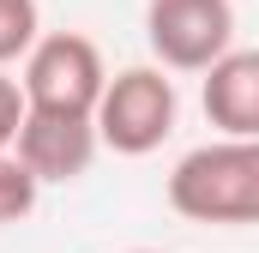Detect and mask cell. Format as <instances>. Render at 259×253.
<instances>
[{"instance_id":"cell-1","label":"cell","mask_w":259,"mask_h":253,"mask_svg":"<svg viewBox=\"0 0 259 253\" xmlns=\"http://www.w3.org/2000/svg\"><path fill=\"white\" fill-rule=\"evenodd\" d=\"M169 205L187 223H217V229L259 223V139L217 133L211 145H193L169 169Z\"/></svg>"},{"instance_id":"cell-2","label":"cell","mask_w":259,"mask_h":253,"mask_svg":"<svg viewBox=\"0 0 259 253\" xmlns=\"http://www.w3.org/2000/svg\"><path fill=\"white\" fill-rule=\"evenodd\" d=\"M175 78L169 66H127L103 85L97 103V139L115 157H151L175 133Z\"/></svg>"},{"instance_id":"cell-3","label":"cell","mask_w":259,"mask_h":253,"mask_svg":"<svg viewBox=\"0 0 259 253\" xmlns=\"http://www.w3.org/2000/svg\"><path fill=\"white\" fill-rule=\"evenodd\" d=\"M24 103L30 109H66V115H97L103 103V85H109V66L103 49L78 30H49L36 36V49L24 55Z\"/></svg>"},{"instance_id":"cell-4","label":"cell","mask_w":259,"mask_h":253,"mask_svg":"<svg viewBox=\"0 0 259 253\" xmlns=\"http://www.w3.org/2000/svg\"><path fill=\"white\" fill-rule=\"evenodd\" d=\"M145 43L169 72H205L217 55L235 49V6L229 0H151Z\"/></svg>"},{"instance_id":"cell-5","label":"cell","mask_w":259,"mask_h":253,"mask_svg":"<svg viewBox=\"0 0 259 253\" xmlns=\"http://www.w3.org/2000/svg\"><path fill=\"white\" fill-rule=\"evenodd\" d=\"M12 151L30 163V175H36L42 187L78 181V175L91 169V157L103 151V139H97V115H66V109H24Z\"/></svg>"},{"instance_id":"cell-6","label":"cell","mask_w":259,"mask_h":253,"mask_svg":"<svg viewBox=\"0 0 259 253\" xmlns=\"http://www.w3.org/2000/svg\"><path fill=\"white\" fill-rule=\"evenodd\" d=\"M205 121L229 139H259V49H229L205 66Z\"/></svg>"},{"instance_id":"cell-7","label":"cell","mask_w":259,"mask_h":253,"mask_svg":"<svg viewBox=\"0 0 259 253\" xmlns=\"http://www.w3.org/2000/svg\"><path fill=\"white\" fill-rule=\"evenodd\" d=\"M36 193H42V181L30 175V163L18 151H0V229L6 223H24L36 211Z\"/></svg>"},{"instance_id":"cell-8","label":"cell","mask_w":259,"mask_h":253,"mask_svg":"<svg viewBox=\"0 0 259 253\" xmlns=\"http://www.w3.org/2000/svg\"><path fill=\"white\" fill-rule=\"evenodd\" d=\"M36 36H42L36 0H0V66L24 61V55L36 49Z\"/></svg>"},{"instance_id":"cell-9","label":"cell","mask_w":259,"mask_h":253,"mask_svg":"<svg viewBox=\"0 0 259 253\" xmlns=\"http://www.w3.org/2000/svg\"><path fill=\"white\" fill-rule=\"evenodd\" d=\"M24 109H30V103H24V85H18V78H6V66H0V151H12Z\"/></svg>"},{"instance_id":"cell-10","label":"cell","mask_w":259,"mask_h":253,"mask_svg":"<svg viewBox=\"0 0 259 253\" xmlns=\"http://www.w3.org/2000/svg\"><path fill=\"white\" fill-rule=\"evenodd\" d=\"M133 253H163V247H133Z\"/></svg>"}]
</instances>
